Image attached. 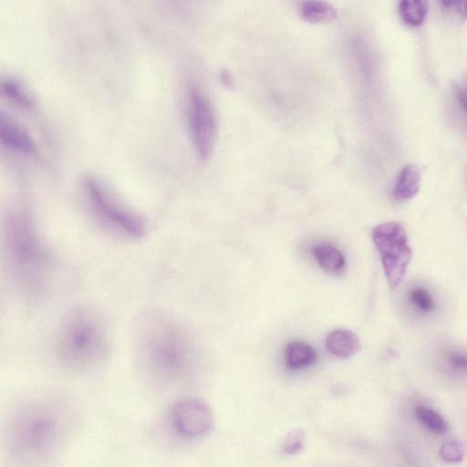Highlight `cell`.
Segmentation results:
<instances>
[{
    "label": "cell",
    "instance_id": "cell-1",
    "mask_svg": "<svg viewBox=\"0 0 467 467\" xmlns=\"http://www.w3.org/2000/svg\"><path fill=\"white\" fill-rule=\"evenodd\" d=\"M138 350L154 379L171 384L182 379L192 364V348L182 328L162 315L148 317L141 324Z\"/></svg>",
    "mask_w": 467,
    "mask_h": 467
},
{
    "label": "cell",
    "instance_id": "cell-2",
    "mask_svg": "<svg viewBox=\"0 0 467 467\" xmlns=\"http://www.w3.org/2000/svg\"><path fill=\"white\" fill-rule=\"evenodd\" d=\"M60 408L48 403L23 407L9 431V447L15 459L26 467H36L51 459L65 432Z\"/></svg>",
    "mask_w": 467,
    "mask_h": 467
},
{
    "label": "cell",
    "instance_id": "cell-3",
    "mask_svg": "<svg viewBox=\"0 0 467 467\" xmlns=\"http://www.w3.org/2000/svg\"><path fill=\"white\" fill-rule=\"evenodd\" d=\"M55 347L59 360L67 367L91 368L101 363L110 350L106 321L92 308H75L60 323Z\"/></svg>",
    "mask_w": 467,
    "mask_h": 467
},
{
    "label": "cell",
    "instance_id": "cell-4",
    "mask_svg": "<svg viewBox=\"0 0 467 467\" xmlns=\"http://www.w3.org/2000/svg\"><path fill=\"white\" fill-rule=\"evenodd\" d=\"M7 258L23 287L38 290L47 274L48 254L31 215L15 211L5 226Z\"/></svg>",
    "mask_w": 467,
    "mask_h": 467
},
{
    "label": "cell",
    "instance_id": "cell-5",
    "mask_svg": "<svg viewBox=\"0 0 467 467\" xmlns=\"http://www.w3.org/2000/svg\"><path fill=\"white\" fill-rule=\"evenodd\" d=\"M84 188L93 211L107 227L130 238L145 235L148 229L145 219L107 184L97 178L87 177Z\"/></svg>",
    "mask_w": 467,
    "mask_h": 467
},
{
    "label": "cell",
    "instance_id": "cell-6",
    "mask_svg": "<svg viewBox=\"0 0 467 467\" xmlns=\"http://www.w3.org/2000/svg\"><path fill=\"white\" fill-rule=\"evenodd\" d=\"M371 236L389 285L396 288L403 281L412 256L405 228L399 222L382 223L372 229Z\"/></svg>",
    "mask_w": 467,
    "mask_h": 467
},
{
    "label": "cell",
    "instance_id": "cell-7",
    "mask_svg": "<svg viewBox=\"0 0 467 467\" xmlns=\"http://www.w3.org/2000/svg\"><path fill=\"white\" fill-rule=\"evenodd\" d=\"M186 109L192 145L199 158L205 160L214 147L216 118L209 99L195 85L188 88Z\"/></svg>",
    "mask_w": 467,
    "mask_h": 467
},
{
    "label": "cell",
    "instance_id": "cell-8",
    "mask_svg": "<svg viewBox=\"0 0 467 467\" xmlns=\"http://www.w3.org/2000/svg\"><path fill=\"white\" fill-rule=\"evenodd\" d=\"M171 421L181 436L197 438L212 429L213 414L205 400L197 397H186L174 404Z\"/></svg>",
    "mask_w": 467,
    "mask_h": 467
},
{
    "label": "cell",
    "instance_id": "cell-9",
    "mask_svg": "<svg viewBox=\"0 0 467 467\" xmlns=\"http://www.w3.org/2000/svg\"><path fill=\"white\" fill-rule=\"evenodd\" d=\"M0 138L2 144L14 151L27 156L36 152V145L28 131L4 113L0 119Z\"/></svg>",
    "mask_w": 467,
    "mask_h": 467
},
{
    "label": "cell",
    "instance_id": "cell-10",
    "mask_svg": "<svg viewBox=\"0 0 467 467\" xmlns=\"http://www.w3.org/2000/svg\"><path fill=\"white\" fill-rule=\"evenodd\" d=\"M325 344L328 352L339 358H351L361 347L357 334L345 328H337L328 333Z\"/></svg>",
    "mask_w": 467,
    "mask_h": 467
},
{
    "label": "cell",
    "instance_id": "cell-11",
    "mask_svg": "<svg viewBox=\"0 0 467 467\" xmlns=\"http://www.w3.org/2000/svg\"><path fill=\"white\" fill-rule=\"evenodd\" d=\"M312 254L319 267L327 274H339L346 266V258L342 252L331 244H317Z\"/></svg>",
    "mask_w": 467,
    "mask_h": 467
},
{
    "label": "cell",
    "instance_id": "cell-12",
    "mask_svg": "<svg viewBox=\"0 0 467 467\" xmlns=\"http://www.w3.org/2000/svg\"><path fill=\"white\" fill-rule=\"evenodd\" d=\"M420 188V172L413 164L404 166L396 182L393 195L399 201L413 198Z\"/></svg>",
    "mask_w": 467,
    "mask_h": 467
},
{
    "label": "cell",
    "instance_id": "cell-13",
    "mask_svg": "<svg viewBox=\"0 0 467 467\" xmlns=\"http://www.w3.org/2000/svg\"><path fill=\"white\" fill-rule=\"evenodd\" d=\"M317 355L316 350L306 342L294 340L287 344L285 359L291 369H302L314 364Z\"/></svg>",
    "mask_w": 467,
    "mask_h": 467
},
{
    "label": "cell",
    "instance_id": "cell-14",
    "mask_svg": "<svg viewBox=\"0 0 467 467\" xmlns=\"http://www.w3.org/2000/svg\"><path fill=\"white\" fill-rule=\"evenodd\" d=\"M304 20L312 24H324L334 21L337 13L329 4L321 1H307L301 6Z\"/></svg>",
    "mask_w": 467,
    "mask_h": 467
},
{
    "label": "cell",
    "instance_id": "cell-15",
    "mask_svg": "<svg viewBox=\"0 0 467 467\" xmlns=\"http://www.w3.org/2000/svg\"><path fill=\"white\" fill-rule=\"evenodd\" d=\"M429 6L426 1L404 0L399 3L400 19L408 26H420L423 24Z\"/></svg>",
    "mask_w": 467,
    "mask_h": 467
},
{
    "label": "cell",
    "instance_id": "cell-16",
    "mask_svg": "<svg viewBox=\"0 0 467 467\" xmlns=\"http://www.w3.org/2000/svg\"><path fill=\"white\" fill-rule=\"evenodd\" d=\"M1 91L9 100L20 107L30 109L35 105L34 97L19 80L15 78L3 80Z\"/></svg>",
    "mask_w": 467,
    "mask_h": 467
},
{
    "label": "cell",
    "instance_id": "cell-17",
    "mask_svg": "<svg viewBox=\"0 0 467 467\" xmlns=\"http://www.w3.org/2000/svg\"><path fill=\"white\" fill-rule=\"evenodd\" d=\"M418 420L429 431L438 435H443L448 431V425L442 416L435 410L418 405L414 409Z\"/></svg>",
    "mask_w": 467,
    "mask_h": 467
},
{
    "label": "cell",
    "instance_id": "cell-18",
    "mask_svg": "<svg viewBox=\"0 0 467 467\" xmlns=\"http://www.w3.org/2000/svg\"><path fill=\"white\" fill-rule=\"evenodd\" d=\"M440 455L450 463L460 462L464 455L462 444L456 440H448L440 448Z\"/></svg>",
    "mask_w": 467,
    "mask_h": 467
},
{
    "label": "cell",
    "instance_id": "cell-19",
    "mask_svg": "<svg viewBox=\"0 0 467 467\" xmlns=\"http://www.w3.org/2000/svg\"><path fill=\"white\" fill-rule=\"evenodd\" d=\"M410 301L421 312H430L434 307V301L429 292L422 287H415L410 291Z\"/></svg>",
    "mask_w": 467,
    "mask_h": 467
},
{
    "label": "cell",
    "instance_id": "cell-20",
    "mask_svg": "<svg viewBox=\"0 0 467 467\" xmlns=\"http://www.w3.org/2000/svg\"><path fill=\"white\" fill-rule=\"evenodd\" d=\"M448 368L459 374H467V353L459 350L450 351L446 355Z\"/></svg>",
    "mask_w": 467,
    "mask_h": 467
},
{
    "label": "cell",
    "instance_id": "cell-21",
    "mask_svg": "<svg viewBox=\"0 0 467 467\" xmlns=\"http://www.w3.org/2000/svg\"><path fill=\"white\" fill-rule=\"evenodd\" d=\"M304 441V432L301 430H294L285 437L283 450L287 454L297 453L303 449Z\"/></svg>",
    "mask_w": 467,
    "mask_h": 467
},
{
    "label": "cell",
    "instance_id": "cell-22",
    "mask_svg": "<svg viewBox=\"0 0 467 467\" xmlns=\"http://www.w3.org/2000/svg\"><path fill=\"white\" fill-rule=\"evenodd\" d=\"M456 96L461 106L467 113V82L456 88Z\"/></svg>",
    "mask_w": 467,
    "mask_h": 467
},
{
    "label": "cell",
    "instance_id": "cell-23",
    "mask_svg": "<svg viewBox=\"0 0 467 467\" xmlns=\"http://www.w3.org/2000/svg\"><path fill=\"white\" fill-rule=\"evenodd\" d=\"M456 7L458 12L464 17L467 18V1L456 2Z\"/></svg>",
    "mask_w": 467,
    "mask_h": 467
}]
</instances>
